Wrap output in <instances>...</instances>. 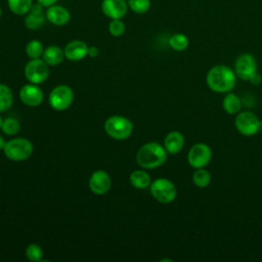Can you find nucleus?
Wrapping results in <instances>:
<instances>
[{
  "instance_id": "obj_34",
  "label": "nucleus",
  "mask_w": 262,
  "mask_h": 262,
  "mask_svg": "<svg viewBox=\"0 0 262 262\" xmlns=\"http://www.w3.org/2000/svg\"><path fill=\"white\" fill-rule=\"evenodd\" d=\"M259 131L262 132V120H260V123H259Z\"/></svg>"
},
{
  "instance_id": "obj_35",
  "label": "nucleus",
  "mask_w": 262,
  "mask_h": 262,
  "mask_svg": "<svg viewBox=\"0 0 262 262\" xmlns=\"http://www.w3.org/2000/svg\"><path fill=\"white\" fill-rule=\"evenodd\" d=\"M1 16H2V7L0 6V18H1Z\"/></svg>"
},
{
  "instance_id": "obj_28",
  "label": "nucleus",
  "mask_w": 262,
  "mask_h": 262,
  "mask_svg": "<svg viewBox=\"0 0 262 262\" xmlns=\"http://www.w3.org/2000/svg\"><path fill=\"white\" fill-rule=\"evenodd\" d=\"M108 32L113 37H120L125 33L126 26L125 23L122 20V18H116V19H111L108 23Z\"/></svg>"
},
{
  "instance_id": "obj_22",
  "label": "nucleus",
  "mask_w": 262,
  "mask_h": 262,
  "mask_svg": "<svg viewBox=\"0 0 262 262\" xmlns=\"http://www.w3.org/2000/svg\"><path fill=\"white\" fill-rule=\"evenodd\" d=\"M212 176L210 172L205 168H199L195 169V171L192 174V182L195 186L200 188H205L211 183Z\"/></svg>"
},
{
  "instance_id": "obj_27",
  "label": "nucleus",
  "mask_w": 262,
  "mask_h": 262,
  "mask_svg": "<svg viewBox=\"0 0 262 262\" xmlns=\"http://www.w3.org/2000/svg\"><path fill=\"white\" fill-rule=\"evenodd\" d=\"M19 123L14 118H6L2 121L1 130L6 135H15L19 131Z\"/></svg>"
},
{
  "instance_id": "obj_1",
  "label": "nucleus",
  "mask_w": 262,
  "mask_h": 262,
  "mask_svg": "<svg viewBox=\"0 0 262 262\" xmlns=\"http://www.w3.org/2000/svg\"><path fill=\"white\" fill-rule=\"evenodd\" d=\"M236 75L233 70L225 64H217L211 68L206 75L208 87L216 93H228L236 84Z\"/></svg>"
},
{
  "instance_id": "obj_12",
  "label": "nucleus",
  "mask_w": 262,
  "mask_h": 262,
  "mask_svg": "<svg viewBox=\"0 0 262 262\" xmlns=\"http://www.w3.org/2000/svg\"><path fill=\"white\" fill-rule=\"evenodd\" d=\"M45 7L36 2L32 5L30 11L25 15V26L29 30H38L43 27L46 19Z\"/></svg>"
},
{
  "instance_id": "obj_26",
  "label": "nucleus",
  "mask_w": 262,
  "mask_h": 262,
  "mask_svg": "<svg viewBox=\"0 0 262 262\" xmlns=\"http://www.w3.org/2000/svg\"><path fill=\"white\" fill-rule=\"evenodd\" d=\"M128 7L134 13L143 14L150 8V0H127Z\"/></svg>"
},
{
  "instance_id": "obj_19",
  "label": "nucleus",
  "mask_w": 262,
  "mask_h": 262,
  "mask_svg": "<svg viewBox=\"0 0 262 262\" xmlns=\"http://www.w3.org/2000/svg\"><path fill=\"white\" fill-rule=\"evenodd\" d=\"M242 104L243 103H242L241 98L232 92L226 93V95L224 96V98L222 100V107H223L224 112L228 115L238 114L242 108Z\"/></svg>"
},
{
  "instance_id": "obj_13",
  "label": "nucleus",
  "mask_w": 262,
  "mask_h": 262,
  "mask_svg": "<svg viewBox=\"0 0 262 262\" xmlns=\"http://www.w3.org/2000/svg\"><path fill=\"white\" fill-rule=\"evenodd\" d=\"M111 185V176L103 170H97L90 176L89 188L95 194H104L110 190Z\"/></svg>"
},
{
  "instance_id": "obj_7",
  "label": "nucleus",
  "mask_w": 262,
  "mask_h": 262,
  "mask_svg": "<svg viewBox=\"0 0 262 262\" xmlns=\"http://www.w3.org/2000/svg\"><path fill=\"white\" fill-rule=\"evenodd\" d=\"M259 123L258 117L249 111L238 113L234 120L235 129L244 136H253L258 133Z\"/></svg>"
},
{
  "instance_id": "obj_8",
  "label": "nucleus",
  "mask_w": 262,
  "mask_h": 262,
  "mask_svg": "<svg viewBox=\"0 0 262 262\" xmlns=\"http://www.w3.org/2000/svg\"><path fill=\"white\" fill-rule=\"evenodd\" d=\"M49 75L48 64L40 58H32L25 67V76L33 84L43 83Z\"/></svg>"
},
{
  "instance_id": "obj_2",
  "label": "nucleus",
  "mask_w": 262,
  "mask_h": 262,
  "mask_svg": "<svg viewBox=\"0 0 262 262\" xmlns=\"http://www.w3.org/2000/svg\"><path fill=\"white\" fill-rule=\"evenodd\" d=\"M167 155V150L160 143L147 142L138 149L136 160L140 167L144 169H155L165 164Z\"/></svg>"
},
{
  "instance_id": "obj_20",
  "label": "nucleus",
  "mask_w": 262,
  "mask_h": 262,
  "mask_svg": "<svg viewBox=\"0 0 262 262\" xmlns=\"http://www.w3.org/2000/svg\"><path fill=\"white\" fill-rule=\"evenodd\" d=\"M130 182L135 188L144 189L150 185L151 179L147 172L143 170H135L130 175Z\"/></svg>"
},
{
  "instance_id": "obj_14",
  "label": "nucleus",
  "mask_w": 262,
  "mask_h": 262,
  "mask_svg": "<svg viewBox=\"0 0 262 262\" xmlns=\"http://www.w3.org/2000/svg\"><path fill=\"white\" fill-rule=\"evenodd\" d=\"M43 91L37 84H27L19 91L20 100L29 106H38L43 101Z\"/></svg>"
},
{
  "instance_id": "obj_6",
  "label": "nucleus",
  "mask_w": 262,
  "mask_h": 262,
  "mask_svg": "<svg viewBox=\"0 0 262 262\" xmlns=\"http://www.w3.org/2000/svg\"><path fill=\"white\" fill-rule=\"evenodd\" d=\"M212 160V149L211 147L203 142L193 144L187 154L188 164L194 168H205Z\"/></svg>"
},
{
  "instance_id": "obj_30",
  "label": "nucleus",
  "mask_w": 262,
  "mask_h": 262,
  "mask_svg": "<svg viewBox=\"0 0 262 262\" xmlns=\"http://www.w3.org/2000/svg\"><path fill=\"white\" fill-rule=\"evenodd\" d=\"M99 54V50L96 46H90L88 47V56L90 57H96Z\"/></svg>"
},
{
  "instance_id": "obj_29",
  "label": "nucleus",
  "mask_w": 262,
  "mask_h": 262,
  "mask_svg": "<svg viewBox=\"0 0 262 262\" xmlns=\"http://www.w3.org/2000/svg\"><path fill=\"white\" fill-rule=\"evenodd\" d=\"M26 257L30 261L33 262H39L42 260L43 257V251L41 247L37 244H31L26 249Z\"/></svg>"
},
{
  "instance_id": "obj_16",
  "label": "nucleus",
  "mask_w": 262,
  "mask_h": 262,
  "mask_svg": "<svg viewBox=\"0 0 262 262\" xmlns=\"http://www.w3.org/2000/svg\"><path fill=\"white\" fill-rule=\"evenodd\" d=\"M88 45L81 40H73L69 42L64 49V56L72 61H78L88 55Z\"/></svg>"
},
{
  "instance_id": "obj_21",
  "label": "nucleus",
  "mask_w": 262,
  "mask_h": 262,
  "mask_svg": "<svg viewBox=\"0 0 262 262\" xmlns=\"http://www.w3.org/2000/svg\"><path fill=\"white\" fill-rule=\"evenodd\" d=\"M33 4V0H7L9 10L16 15H26Z\"/></svg>"
},
{
  "instance_id": "obj_23",
  "label": "nucleus",
  "mask_w": 262,
  "mask_h": 262,
  "mask_svg": "<svg viewBox=\"0 0 262 262\" xmlns=\"http://www.w3.org/2000/svg\"><path fill=\"white\" fill-rule=\"evenodd\" d=\"M13 102V95L10 88L0 83V113L9 110Z\"/></svg>"
},
{
  "instance_id": "obj_11",
  "label": "nucleus",
  "mask_w": 262,
  "mask_h": 262,
  "mask_svg": "<svg viewBox=\"0 0 262 262\" xmlns=\"http://www.w3.org/2000/svg\"><path fill=\"white\" fill-rule=\"evenodd\" d=\"M100 7L102 13L111 19L123 18L129 9L127 0H102Z\"/></svg>"
},
{
  "instance_id": "obj_9",
  "label": "nucleus",
  "mask_w": 262,
  "mask_h": 262,
  "mask_svg": "<svg viewBox=\"0 0 262 262\" xmlns=\"http://www.w3.org/2000/svg\"><path fill=\"white\" fill-rule=\"evenodd\" d=\"M49 104L56 111H64L74 100V92L67 85L56 86L49 94Z\"/></svg>"
},
{
  "instance_id": "obj_18",
  "label": "nucleus",
  "mask_w": 262,
  "mask_h": 262,
  "mask_svg": "<svg viewBox=\"0 0 262 262\" xmlns=\"http://www.w3.org/2000/svg\"><path fill=\"white\" fill-rule=\"evenodd\" d=\"M43 60L48 64V66H57L59 64L63 58L66 57L64 56V52L63 50L57 46V45H50L48 47H46L44 49V52H43Z\"/></svg>"
},
{
  "instance_id": "obj_15",
  "label": "nucleus",
  "mask_w": 262,
  "mask_h": 262,
  "mask_svg": "<svg viewBox=\"0 0 262 262\" xmlns=\"http://www.w3.org/2000/svg\"><path fill=\"white\" fill-rule=\"evenodd\" d=\"M45 14L47 21L58 27L64 26L71 20L70 10L67 7L56 3L47 7L45 10Z\"/></svg>"
},
{
  "instance_id": "obj_33",
  "label": "nucleus",
  "mask_w": 262,
  "mask_h": 262,
  "mask_svg": "<svg viewBox=\"0 0 262 262\" xmlns=\"http://www.w3.org/2000/svg\"><path fill=\"white\" fill-rule=\"evenodd\" d=\"M5 143H6V141H5V140H4V138L0 135V149H3V148H4Z\"/></svg>"
},
{
  "instance_id": "obj_25",
  "label": "nucleus",
  "mask_w": 262,
  "mask_h": 262,
  "mask_svg": "<svg viewBox=\"0 0 262 262\" xmlns=\"http://www.w3.org/2000/svg\"><path fill=\"white\" fill-rule=\"evenodd\" d=\"M44 46L39 40H31L26 45V53L32 58H40L44 52Z\"/></svg>"
},
{
  "instance_id": "obj_3",
  "label": "nucleus",
  "mask_w": 262,
  "mask_h": 262,
  "mask_svg": "<svg viewBox=\"0 0 262 262\" xmlns=\"http://www.w3.org/2000/svg\"><path fill=\"white\" fill-rule=\"evenodd\" d=\"M104 130L108 136L117 140L127 139L133 131L132 122L122 116L110 117L104 123Z\"/></svg>"
},
{
  "instance_id": "obj_36",
  "label": "nucleus",
  "mask_w": 262,
  "mask_h": 262,
  "mask_svg": "<svg viewBox=\"0 0 262 262\" xmlns=\"http://www.w3.org/2000/svg\"><path fill=\"white\" fill-rule=\"evenodd\" d=\"M2 118H1V116H0V128H1V125H2Z\"/></svg>"
},
{
  "instance_id": "obj_32",
  "label": "nucleus",
  "mask_w": 262,
  "mask_h": 262,
  "mask_svg": "<svg viewBox=\"0 0 262 262\" xmlns=\"http://www.w3.org/2000/svg\"><path fill=\"white\" fill-rule=\"evenodd\" d=\"M249 81H250L251 84H253V85H259L260 82H261V76H260L258 73H256Z\"/></svg>"
},
{
  "instance_id": "obj_4",
  "label": "nucleus",
  "mask_w": 262,
  "mask_h": 262,
  "mask_svg": "<svg viewBox=\"0 0 262 262\" xmlns=\"http://www.w3.org/2000/svg\"><path fill=\"white\" fill-rule=\"evenodd\" d=\"M5 156L11 161H24L33 152V144L29 139L18 137L5 143L3 148Z\"/></svg>"
},
{
  "instance_id": "obj_31",
  "label": "nucleus",
  "mask_w": 262,
  "mask_h": 262,
  "mask_svg": "<svg viewBox=\"0 0 262 262\" xmlns=\"http://www.w3.org/2000/svg\"><path fill=\"white\" fill-rule=\"evenodd\" d=\"M36 2L40 3V4L43 5L45 8H47V7H49V6L53 5V4H55V3L57 2V0H36Z\"/></svg>"
},
{
  "instance_id": "obj_24",
  "label": "nucleus",
  "mask_w": 262,
  "mask_h": 262,
  "mask_svg": "<svg viewBox=\"0 0 262 262\" xmlns=\"http://www.w3.org/2000/svg\"><path fill=\"white\" fill-rule=\"evenodd\" d=\"M169 46L175 51H184L189 44L188 38L181 33H176L172 35L168 41Z\"/></svg>"
},
{
  "instance_id": "obj_5",
  "label": "nucleus",
  "mask_w": 262,
  "mask_h": 262,
  "mask_svg": "<svg viewBox=\"0 0 262 262\" xmlns=\"http://www.w3.org/2000/svg\"><path fill=\"white\" fill-rule=\"evenodd\" d=\"M149 190L155 200L162 204H169L176 199L177 189L174 183L167 178H158L149 185Z\"/></svg>"
},
{
  "instance_id": "obj_10",
  "label": "nucleus",
  "mask_w": 262,
  "mask_h": 262,
  "mask_svg": "<svg viewBox=\"0 0 262 262\" xmlns=\"http://www.w3.org/2000/svg\"><path fill=\"white\" fill-rule=\"evenodd\" d=\"M234 73L243 81H249L257 73V62L250 53L238 55L234 61Z\"/></svg>"
},
{
  "instance_id": "obj_17",
  "label": "nucleus",
  "mask_w": 262,
  "mask_h": 262,
  "mask_svg": "<svg viewBox=\"0 0 262 262\" xmlns=\"http://www.w3.org/2000/svg\"><path fill=\"white\" fill-rule=\"evenodd\" d=\"M185 140L184 136L179 131H171L169 132L164 140V147L170 155H176L178 154L184 146Z\"/></svg>"
}]
</instances>
